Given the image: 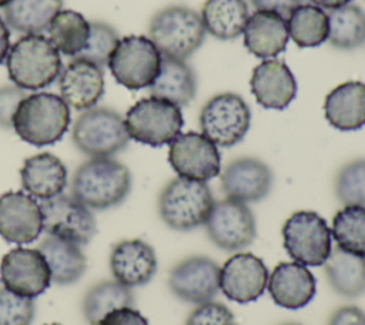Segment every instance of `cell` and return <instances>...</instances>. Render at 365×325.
<instances>
[{"mask_svg":"<svg viewBox=\"0 0 365 325\" xmlns=\"http://www.w3.org/2000/svg\"><path fill=\"white\" fill-rule=\"evenodd\" d=\"M279 325H301L298 322H284V324H279Z\"/></svg>","mask_w":365,"mask_h":325,"instance_id":"7dc6e473","label":"cell"},{"mask_svg":"<svg viewBox=\"0 0 365 325\" xmlns=\"http://www.w3.org/2000/svg\"><path fill=\"white\" fill-rule=\"evenodd\" d=\"M268 268L251 252H237L220 269V289L238 304L257 301L267 289Z\"/></svg>","mask_w":365,"mask_h":325,"instance_id":"2e32d148","label":"cell"},{"mask_svg":"<svg viewBox=\"0 0 365 325\" xmlns=\"http://www.w3.org/2000/svg\"><path fill=\"white\" fill-rule=\"evenodd\" d=\"M201 133L217 147H232L244 140L251 125V110L232 91L212 96L200 111Z\"/></svg>","mask_w":365,"mask_h":325,"instance_id":"9c48e42d","label":"cell"},{"mask_svg":"<svg viewBox=\"0 0 365 325\" xmlns=\"http://www.w3.org/2000/svg\"><path fill=\"white\" fill-rule=\"evenodd\" d=\"M312 4L321 7V9H328V10H332V9H336V7H341L344 4H348L351 0H309Z\"/></svg>","mask_w":365,"mask_h":325,"instance_id":"f6af8a7d","label":"cell"},{"mask_svg":"<svg viewBox=\"0 0 365 325\" xmlns=\"http://www.w3.org/2000/svg\"><path fill=\"white\" fill-rule=\"evenodd\" d=\"M185 325H237L231 309L215 301H208L197 305L187 318Z\"/></svg>","mask_w":365,"mask_h":325,"instance_id":"f35d334b","label":"cell"},{"mask_svg":"<svg viewBox=\"0 0 365 325\" xmlns=\"http://www.w3.org/2000/svg\"><path fill=\"white\" fill-rule=\"evenodd\" d=\"M281 234L287 254L302 265H324L332 251L331 228L315 211H295L284 222Z\"/></svg>","mask_w":365,"mask_h":325,"instance_id":"ba28073f","label":"cell"},{"mask_svg":"<svg viewBox=\"0 0 365 325\" xmlns=\"http://www.w3.org/2000/svg\"><path fill=\"white\" fill-rule=\"evenodd\" d=\"M168 145V162L180 177L207 182L221 172L218 147L202 133H180Z\"/></svg>","mask_w":365,"mask_h":325,"instance_id":"4fadbf2b","label":"cell"},{"mask_svg":"<svg viewBox=\"0 0 365 325\" xmlns=\"http://www.w3.org/2000/svg\"><path fill=\"white\" fill-rule=\"evenodd\" d=\"M36 315L33 298L0 288V325H30Z\"/></svg>","mask_w":365,"mask_h":325,"instance_id":"74e56055","label":"cell"},{"mask_svg":"<svg viewBox=\"0 0 365 325\" xmlns=\"http://www.w3.org/2000/svg\"><path fill=\"white\" fill-rule=\"evenodd\" d=\"M43 214V231L86 245L97 232V222L93 211L73 195L60 194L40 202Z\"/></svg>","mask_w":365,"mask_h":325,"instance_id":"7c38bea8","label":"cell"},{"mask_svg":"<svg viewBox=\"0 0 365 325\" xmlns=\"http://www.w3.org/2000/svg\"><path fill=\"white\" fill-rule=\"evenodd\" d=\"M50 325H60V324H50Z\"/></svg>","mask_w":365,"mask_h":325,"instance_id":"c3c4849f","label":"cell"},{"mask_svg":"<svg viewBox=\"0 0 365 325\" xmlns=\"http://www.w3.org/2000/svg\"><path fill=\"white\" fill-rule=\"evenodd\" d=\"M48 38L54 47L67 57H77L87 46L90 37V21L74 10H60L48 27Z\"/></svg>","mask_w":365,"mask_h":325,"instance_id":"1f68e13d","label":"cell"},{"mask_svg":"<svg viewBox=\"0 0 365 325\" xmlns=\"http://www.w3.org/2000/svg\"><path fill=\"white\" fill-rule=\"evenodd\" d=\"M251 93L264 108L284 110L297 96V80L291 68L278 58L262 60L250 78Z\"/></svg>","mask_w":365,"mask_h":325,"instance_id":"ffe728a7","label":"cell"},{"mask_svg":"<svg viewBox=\"0 0 365 325\" xmlns=\"http://www.w3.org/2000/svg\"><path fill=\"white\" fill-rule=\"evenodd\" d=\"M6 66L10 80L23 90L46 88L63 70L60 51L43 34H24L11 44Z\"/></svg>","mask_w":365,"mask_h":325,"instance_id":"3957f363","label":"cell"},{"mask_svg":"<svg viewBox=\"0 0 365 325\" xmlns=\"http://www.w3.org/2000/svg\"><path fill=\"white\" fill-rule=\"evenodd\" d=\"M110 269L115 281L125 287H141L157 272L154 248L143 239H124L110 252Z\"/></svg>","mask_w":365,"mask_h":325,"instance_id":"7402d4cb","label":"cell"},{"mask_svg":"<svg viewBox=\"0 0 365 325\" xmlns=\"http://www.w3.org/2000/svg\"><path fill=\"white\" fill-rule=\"evenodd\" d=\"M124 123L134 141L150 147H163L181 133L184 118L178 105L150 96L128 108Z\"/></svg>","mask_w":365,"mask_h":325,"instance_id":"52a82bcc","label":"cell"},{"mask_svg":"<svg viewBox=\"0 0 365 325\" xmlns=\"http://www.w3.org/2000/svg\"><path fill=\"white\" fill-rule=\"evenodd\" d=\"M334 191L344 207H365V158H355L339 168L335 177Z\"/></svg>","mask_w":365,"mask_h":325,"instance_id":"d590c367","label":"cell"},{"mask_svg":"<svg viewBox=\"0 0 365 325\" xmlns=\"http://www.w3.org/2000/svg\"><path fill=\"white\" fill-rule=\"evenodd\" d=\"M331 235L336 242V248L365 257V207H342L332 218Z\"/></svg>","mask_w":365,"mask_h":325,"instance_id":"e575fe53","label":"cell"},{"mask_svg":"<svg viewBox=\"0 0 365 325\" xmlns=\"http://www.w3.org/2000/svg\"><path fill=\"white\" fill-rule=\"evenodd\" d=\"M272 185L271 167L257 157H238L228 162L221 174V188L225 197L245 204L264 200Z\"/></svg>","mask_w":365,"mask_h":325,"instance_id":"e0dca14e","label":"cell"},{"mask_svg":"<svg viewBox=\"0 0 365 325\" xmlns=\"http://www.w3.org/2000/svg\"><path fill=\"white\" fill-rule=\"evenodd\" d=\"M268 294L281 308L299 309L308 305L317 292L314 274L299 262H279L268 277Z\"/></svg>","mask_w":365,"mask_h":325,"instance_id":"44dd1931","label":"cell"},{"mask_svg":"<svg viewBox=\"0 0 365 325\" xmlns=\"http://www.w3.org/2000/svg\"><path fill=\"white\" fill-rule=\"evenodd\" d=\"M161 53L145 36H125L118 40L108 58L114 80L128 90L150 87L160 71Z\"/></svg>","mask_w":365,"mask_h":325,"instance_id":"30bf717a","label":"cell"},{"mask_svg":"<svg viewBox=\"0 0 365 325\" xmlns=\"http://www.w3.org/2000/svg\"><path fill=\"white\" fill-rule=\"evenodd\" d=\"M221 267L208 257L192 255L175 264L168 274V288L181 301L200 305L220 291Z\"/></svg>","mask_w":365,"mask_h":325,"instance_id":"9a60e30c","label":"cell"},{"mask_svg":"<svg viewBox=\"0 0 365 325\" xmlns=\"http://www.w3.org/2000/svg\"><path fill=\"white\" fill-rule=\"evenodd\" d=\"M131 172L113 157L90 158L77 167L71 181V195L90 210L120 205L131 191Z\"/></svg>","mask_w":365,"mask_h":325,"instance_id":"6da1fadb","label":"cell"},{"mask_svg":"<svg viewBox=\"0 0 365 325\" xmlns=\"http://www.w3.org/2000/svg\"><path fill=\"white\" fill-rule=\"evenodd\" d=\"M48 268L51 275V282L58 285H70L77 282L87 269V258L81 249V245L58 238L54 235H47L37 248Z\"/></svg>","mask_w":365,"mask_h":325,"instance_id":"4316f807","label":"cell"},{"mask_svg":"<svg viewBox=\"0 0 365 325\" xmlns=\"http://www.w3.org/2000/svg\"><path fill=\"white\" fill-rule=\"evenodd\" d=\"M74 145L87 157H113L123 151L130 135L120 113L107 107L84 110L71 131Z\"/></svg>","mask_w":365,"mask_h":325,"instance_id":"8992f818","label":"cell"},{"mask_svg":"<svg viewBox=\"0 0 365 325\" xmlns=\"http://www.w3.org/2000/svg\"><path fill=\"white\" fill-rule=\"evenodd\" d=\"M200 14L208 34L218 40H232L242 34L250 10L245 0H205Z\"/></svg>","mask_w":365,"mask_h":325,"instance_id":"83f0119b","label":"cell"},{"mask_svg":"<svg viewBox=\"0 0 365 325\" xmlns=\"http://www.w3.org/2000/svg\"><path fill=\"white\" fill-rule=\"evenodd\" d=\"M71 120L70 105L57 94H27L13 115V130L34 147L51 145L63 138Z\"/></svg>","mask_w":365,"mask_h":325,"instance_id":"7a4b0ae2","label":"cell"},{"mask_svg":"<svg viewBox=\"0 0 365 325\" xmlns=\"http://www.w3.org/2000/svg\"><path fill=\"white\" fill-rule=\"evenodd\" d=\"M98 325H148V321L133 306H124L108 312Z\"/></svg>","mask_w":365,"mask_h":325,"instance_id":"60d3db41","label":"cell"},{"mask_svg":"<svg viewBox=\"0 0 365 325\" xmlns=\"http://www.w3.org/2000/svg\"><path fill=\"white\" fill-rule=\"evenodd\" d=\"M324 267L328 282L336 294L346 298H356L365 294V257L335 248Z\"/></svg>","mask_w":365,"mask_h":325,"instance_id":"f1b7e54d","label":"cell"},{"mask_svg":"<svg viewBox=\"0 0 365 325\" xmlns=\"http://www.w3.org/2000/svg\"><path fill=\"white\" fill-rule=\"evenodd\" d=\"M214 195L205 181L173 178L158 195V214L174 231H191L205 224L214 205Z\"/></svg>","mask_w":365,"mask_h":325,"instance_id":"5b68a950","label":"cell"},{"mask_svg":"<svg viewBox=\"0 0 365 325\" xmlns=\"http://www.w3.org/2000/svg\"><path fill=\"white\" fill-rule=\"evenodd\" d=\"M10 0H0V7H6Z\"/></svg>","mask_w":365,"mask_h":325,"instance_id":"bcb514c9","label":"cell"},{"mask_svg":"<svg viewBox=\"0 0 365 325\" xmlns=\"http://www.w3.org/2000/svg\"><path fill=\"white\" fill-rule=\"evenodd\" d=\"M41 231V208L31 195L23 191H7L0 195V235L7 242L30 244Z\"/></svg>","mask_w":365,"mask_h":325,"instance_id":"ac0fdd59","label":"cell"},{"mask_svg":"<svg viewBox=\"0 0 365 325\" xmlns=\"http://www.w3.org/2000/svg\"><path fill=\"white\" fill-rule=\"evenodd\" d=\"M208 239L222 251H241L257 238V221L248 204L224 198L215 201L204 224Z\"/></svg>","mask_w":365,"mask_h":325,"instance_id":"8fae6325","label":"cell"},{"mask_svg":"<svg viewBox=\"0 0 365 325\" xmlns=\"http://www.w3.org/2000/svg\"><path fill=\"white\" fill-rule=\"evenodd\" d=\"M287 27L289 38L298 47H318L328 40V13L312 3H302L287 17Z\"/></svg>","mask_w":365,"mask_h":325,"instance_id":"4dcf8cb0","label":"cell"},{"mask_svg":"<svg viewBox=\"0 0 365 325\" xmlns=\"http://www.w3.org/2000/svg\"><path fill=\"white\" fill-rule=\"evenodd\" d=\"M23 190L41 201L63 194L67 185V168L51 153H40L24 160L20 170Z\"/></svg>","mask_w":365,"mask_h":325,"instance_id":"cb8c5ba5","label":"cell"},{"mask_svg":"<svg viewBox=\"0 0 365 325\" xmlns=\"http://www.w3.org/2000/svg\"><path fill=\"white\" fill-rule=\"evenodd\" d=\"M0 279L6 289L27 298L43 294L51 284L50 268L38 249L16 247L0 262Z\"/></svg>","mask_w":365,"mask_h":325,"instance_id":"5bb4252c","label":"cell"},{"mask_svg":"<svg viewBox=\"0 0 365 325\" xmlns=\"http://www.w3.org/2000/svg\"><path fill=\"white\" fill-rule=\"evenodd\" d=\"M27 96L26 90L17 87L16 84L0 87V127L13 128V115L20 104V101Z\"/></svg>","mask_w":365,"mask_h":325,"instance_id":"ab89813d","label":"cell"},{"mask_svg":"<svg viewBox=\"0 0 365 325\" xmlns=\"http://www.w3.org/2000/svg\"><path fill=\"white\" fill-rule=\"evenodd\" d=\"M118 40V33L113 26L104 21H91L87 46L77 57L90 60L104 68Z\"/></svg>","mask_w":365,"mask_h":325,"instance_id":"8d00e7d4","label":"cell"},{"mask_svg":"<svg viewBox=\"0 0 365 325\" xmlns=\"http://www.w3.org/2000/svg\"><path fill=\"white\" fill-rule=\"evenodd\" d=\"M63 0H10L4 7V21L14 31L41 34L61 10Z\"/></svg>","mask_w":365,"mask_h":325,"instance_id":"f546056e","label":"cell"},{"mask_svg":"<svg viewBox=\"0 0 365 325\" xmlns=\"http://www.w3.org/2000/svg\"><path fill=\"white\" fill-rule=\"evenodd\" d=\"M257 10L272 11L287 19L294 9L304 3V0H250Z\"/></svg>","mask_w":365,"mask_h":325,"instance_id":"7bdbcfd3","label":"cell"},{"mask_svg":"<svg viewBox=\"0 0 365 325\" xmlns=\"http://www.w3.org/2000/svg\"><path fill=\"white\" fill-rule=\"evenodd\" d=\"M10 50V30L6 21L0 17V64L6 60Z\"/></svg>","mask_w":365,"mask_h":325,"instance_id":"ee69618b","label":"cell"},{"mask_svg":"<svg viewBox=\"0 0 365 325\" xmlns=\"http://www.w3.org/2000/svg\"><path fill=\"white\" fill-rule=\"evenodd\" d=\"M124 306H134V294L130 287L115 279L97 282L83 299V314L90 325H98L108 312Z\"/></svg>","mask_w":365,"mask_h":325,"instance_id":"d6a6232c","label":"cell"},{"mask_svg":"<svg viewBox=\"0 0 365 325\" xmlns=\"http://www.w3.org/2000/svg\"><path fill=\"white\" fill-rule=\"evenodd\" d=\"M201 14L187 6L173 4L158 10L150 20L148 38L161 56L187 60L205 40Z\"/></svg>","mask_w":365,"mask_h":325,"instance_id":"277c9868","label":"cell"},{"mask_svg":"<svg viewBox=\"0 0 365 325\" xmlns=\"http://www.w3.org/2000/svg\"><path fill=\"white\" fill-rule=\"evenodd\" d=\"M148 88L150 96L181 108L195 98L197 74L185 60L161 56L160 71Z\"/></svg>","mask_w":365,"mask_h":325,"instance_id":"484cf974","label":"cell"},{"mask_svg":"<svg viewBox=\"0 0 365 325\" xmlns=\"http://www.w3.org/2000/svg\"><path fill=\"white\" fill-rule=\"evenodd\" d=\"M245 48L258 58H275L287 48L289 36L287 19L272 11L257 10L250 14L242 31Z\"/></svg>","mask_w":365,"mask_h":325,"instance_id":"603a6c76","label":"cell"},{"mask_svg":"<svg viewBox=\"0 0 365 325\" xmlns=\"http://www.w3.org/2000/svg\"><path fill=\"white\" fill-rule=\"evenodd\" d=\"M328 43L339 50H354L365 44V11L355 4H344L328 13Z\"/></svg>","mask_w":365,"mask_h":325,"instance_id":"836d02e7","label":"cell"},{"mask_svg":"<svg viewBox=\"0 0 365 325\" xmlns=\"http://www.w3.org/2000/svg\"><path fill=\"white\" fill-rule=\"evenodd\" d=\"M60 97L73 108L84 111L96 107L104 94V68L96 63L74 57L58 77Z\"/></svg>","mask_w":365,"mask_h":325,"instance_id":"d6986e66","label":"cell"},{"mask_svg":"<svg viewBox=\"0 0 365 325\" xmlns=\"http://www.w3.org/2000/svg\"><path fill=\"white\" fill-rule=\"evenodd\" d=\"M327 121L339 131H355L365 125V83L345 81L332 88L324 101Z\"/></svg>","mask_w":365,"mask_h":325,"instance_id":"d4e9b609","label":"cell"},{"mask_svg":"<svg viewBox=\"0 0 365 325\" xmlns=\"http://www.w3.org/2000/svg\"><path fill=\"white\" fill-rule=\"evenodd\" d=\"M327 325H365V311L356 305H344L335 309Z\"/></svg>","mask_w":365,"mask_h":325,"instance_id":"b9f144b4","label":"cell"}]
</instances>
